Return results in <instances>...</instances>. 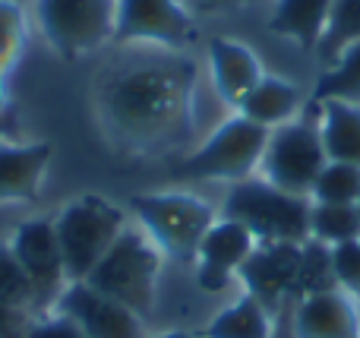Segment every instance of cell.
Listing matches in <instances>:
<instances>
[{"label": "cell", "instance_id": "6da1fadb", "mask_svg": "<svg viewBox=\"0 0 360 338\" xmlns=\"http://www.w3.org/2000/svg\"><path fill=\"white\" fill-rule=\"evenodd\" d=\"M158 272H162V250L152 244L146 231L124 228L120 238L111 244V250L89 272L86 282L143 320L155 307Z\"/></svg>", "mask_w": 360, "mask_h": 338}, {"label": "cell", "instance_id": "7a4b0ae2", "mask_svg": "<svg viewBox=\"0 0 360 338\" xmlns=\"http://www.w3.org/2000/svg\"><path fill=\"white\" fill-rule=\"evenodd\" d=\"M307 196H294L269 181H240L224 200V219H234L256 238V244H304L310 238Z\"/></svg>", "mask_w": 360, "mask_h": 338}, {"label": "cell", "instance_id": "3957f363", "mask_svg": "<svg viewBox=\"0 0 360 338\" xmlns=\"http://www.w3.org/2000/svg\"><path fill=\"white\" fill-rule=\"evenodd\" d=\"M57 244L63 253L70 282H86L98 259L111 250V244L124 231V212L111 200L101 196H79L67 202L54 221Z\"/></svg>", "mask_w": 360, "mask_h": 338}, {"label": "cell", "instance_id": "277c9868", "mask_svg": "<svg viewBox=\"0 0 360 338\" xmlns=\"http://www.w3.org/2000/svg\"><path fill=\"white\" fill-rule=\"evenodd\" d=\"M143 231L177 263H196L205 231L215 225L209 202L190 193H139L130 200Z\"/></svg>", "mask_w": 360, "mask_h": 338}, {"label": "cell", "instance_id": "5b68a950", "mask_svg": "<svg viewBox=\"0 0 360 338\" xmlns=\"http://www.w3.org/2000/svg\"><path fill=\"white\" fill-rule=\"evenodd\" d=\"M269 143V130L247 117H234L221 124L199 145L193 155L174 168L180 181H247V174L262 162Z\"/></svg>", "mask_w": 360, "mask_h": 338}, {"label": "cell", "instance_id": "8992f818", "mask_svg": "<svg viewBox=\"0 0 360 338\" xmlns=\"http://www.w3.org/2000/svg\"><path fill=\"white\" fill-rule=\"evenodd\" d=\"M117 0H38V25L48 44L67 60L114 38Z\"/></svg>", "mask_w": 360, "mask_h": 338}, {"label": "cell", "instance_id": "52a82bcc", "mask_svg": "<svg viewBox=\"0 0 360 338\" xmlns=\"http://www.w3.org/2000/svg\"><path fill=\"white\" fill-rule=\"evenodd\" d=\"M326 162L329 158H326L319 130L307 124H281L275 133H269L259 164L272 187L294 196H310Z\"/></svg>", "mask_w": 360, "mask_h": 338}, {"label": "cell", "instance_id": "ba28073f", "mask_svg": "<svg viewBox=\"0 0 360 338\" xmlns=\"http://www.w3.org/2000/svg\"><path fill=\"white\" fill-rule=\"evenodd\" d=\"M10 247L32 285L35 310H48L51 304H57V297L63 294L70 278H67V266H63L60 244H57L54 221L48 219L22 221L16 228V234H13Z\"/></svg>", "mask_w": 360, "mask_h": 338}, {"label": "cell", "instance_id": "9c48e42d", "mask_svg": "<svg viewBox=\"0 0 360 338\" xmlns=\"http://www.w3.org/2000/svg\"><path fill=\"white\" fill-rule=\"evenodd\" d=\"M57 310L73 320L86 338H143V320L89 282H70L57 297Z\"/></svg>", "mask_w": 360, "mask_h": 338}, {"label": "cell", "instance_id": "30bf717a", "mask_svg": "<svg viewBox=\"0 0 360 338\" xmlns=\"http://www.w3.org/2000/svg\"><path fill=\"white\" fill-rule=\"evenodd\" d=\"M190 35V16L177 0H117V41H158L168 48H184Z\"/></svg>", "mask_w": 360, "mask_h": 338}, {"label": "cell", "instance_id": "8fae6325", "mask_svg": "<svg viewBox=\"0 0 360 338\" xmlns=\"http://www.w3.org/2000/svg\"><path fill=\"white\" fill-rule=\"evenodd\" d=\"M256 238L234 219H221L205 231L196 253V282L202 291L218 294L231 285V275L243 269L256 250Z\"/></svg>", "mask_w": 360, "mask_h": 338}, {"label": "cell", "instance_id": "7c38bea8", "mask_svg": "<svg viewBox=\"0 0 360 338\" xmlns=\"http://www.w3.org/2000/svg\"><path fill=\"white\" fill-rule=\"evenodd\" d=\"M354 304L338 288H319L300 301L294 313V338H357Z\"/></svg>", "mask_w": 360, "mask_h": 338}, {"label": "cell", "instance_id": "4fadbf2b", "mask_svg": "<svg viewBox=\"0 0 360 338\" xmlns=\"http://www.w3.org/2000/svg\"><path fill=\"white\" fill-rule=\"evenodd\" d=\"M297 269H300L297 244H266L256 247L253 256L243 263L240 275L250 285L247 294H253L266 307V304L278 301L291 285H297Z\"/></svg>", "mask_w": 360, "mask_h": 338}, {"label": "cell", "instance_id": "5bb4252c", "mask_svg": "<svg viewBox=\"0 0 360 338\" xmlns=\"http://www.w3.org/2000/svg\"><path fill=\"white\" fill-rule=\"evenodd\" d=\"M51 164L48 143H0V202H29L41 193Z\"/></svg>", "mask_w": 360, "mask_h": 338}, {"label": "cell", "instance_id": "9a60e30c", "mask_svg": "<svg viewBox=\"0 0 360 338\" xmlns=\"http://www.w3.org/2000/svg\"><path fill=\"white\" fill-rule=\"evenodd\" d=\"M209 63H212V79H215L221 101L237 108L256 89V82L262 79V67L256 60V54L247 44L231 41V38H212Z\"/></svg>", "mask_w": 360, "mask_h": 338}, {"label": "cell", "instance_id": "2e32d148", "mask_svg": "<svg viewBox=\"0 0 360 338\" xmlns=\"http://www.w3.org/2000/svg\"><path fill=\"white\" fill-rule=\"evenodd\" d=\"M319 139L329 162H348L360 168V105L338 98L323 101Z\"/></svg>", "mask_w": 360, "mask_h": 338}, {"label": "cell", "instance_id": "e0dca14e", "mask_svg": "<svg viewBox=\"0 0 360 338\" xmlns=\"http://www.w3.org/2000/svg\"><path fill=\"white\" fill-rule=\"evenodd\" d=\"M329 10H332V0H278L269 29L275 35L294 38L304 51H313L326 32Z\"/></svg>", "mask_w": 360, "mask_h": 338}, {"label": "cell", "instance_id": "ac0fdd59", "mask_svg": "<svg viewBox=\"0 0 360 338\" xmlns=\"http://www.w3.org/2000/svg\"><path fill=\"white\" fill-rule=\"evenodd\" d=\"M300 105L297 86H291L288 79H275V76H262L256 82V89L240 101V117L253 120L259 126H281L291 120V114Z\"/></svg>", "mask_w": 360, "mask_h": 338}, {"label": "cell", "instance_id": "d6986e66", "mask_svg": "<svg viewBox=\"0 0 360 338\" xmlns=\"http://www.w3.org/2000/svg\"><path fill=\"white\" fill-rule=\"evenodd\" d=\"M269 313L253 294L237 297L205 329V338H269Z\"/></svg>", "mask_w": 360, "mask_h": 338}, {"label": "cell", "instance_id": "ffe728a7", "mask_svg": "<svg viewBox=\"0 0 360 338\" xmlns=\"http://www.w3.org/2000/svg\"><path fill=\"white\" fill-rule=\"evenodd\" d=\"M310 238L316 244L338 247L348 240H360V212L357 206L338 202H313L310 206Z\"/></svg>", "mask_w": 360, "mask_h": 338}, {"label": "cell", "instance_id": "44dd1931", "mask_svg": "<svg viewBox=\"0 0 360 338\" xmlns=\"http://www.w3.org/2000/svg\"><path fill=\"white\" fill-rule=\"evenodd\" d=\"M360 41V0H332L329 22L316 51L326 63H335L351 44Z\"/></svg>", "mask_w": 360, "mask_h": 338}, {"label": "cell", "instance_id": "7402d4cb", "mask_svg": "<svg viewBox=\"0 0 360 338\" xmlns=\"http://www.w3.org/2000/svg\"><path fill=\"white\" fill-rule=\"evenodd\" d=\"M316 101H351V105H360V41L351 44L335 63H332L329 73H323L316 86Z\"/></svg>", "mask_w": 360, "mask_h": 338}, {"label": "cell", "instance_id": "603a6c76", "mask_svg": "<svg viewBox=\"0 0 360 338\" xmlns=\"http://www.w3.org/2000/svg\"><path fill=\"white\" fill-rule=\"evenodd\" d=\"M313 202H338V206H357L360 200V168L348 162H326L313 183Z\"/></svg>", "mask_w": 360, "mask_h": 338}, {"label": "cell", "instance_id": "cb8c5ba5", "mask_svg": "<svg viewBox=\"0 0 360 338\" xmlns=\"http://www.w3.org/2000/svg\"><path fill=\"white\" fill-rule=\"evenodd\" d=\"M0 307L22 310V313L35 310L32 285H29V278H25L19 259L13 256L10 244H0Z\"/></svg>", "mask_w": 360, "mask_h": 338}, {"label": "cell", "instance_id": "d4e9b609", "mask_svg": "<svg viewBox=\"0 0 360 338\" xmlns=\"http://www.w3.org/2000/svg\"><path fill=\"white\" fill-rule=\"evenodd\" d=\"M329 263H332V278L351 294L360 297V240L329 247Z\"/></svg>", "mask_w": 360, "mask_h": 338}, {"label": "cell", "instance_id": "484cf974", "mask_svg": "<svg viewBox=\"0 0 360 338\" xmlns=\"http://www.w3.org/2000/svg\"><path fill=\"white\" fill-rule=\"evenodd\" d=\"M19 32H22V13H19V6L10 4V0H0V73L16 57Z\"/></svg>", "mask_w": 360, "mask_h": 338}, {"label": "cell", "instance_id": "4316f807", "mask_svg": "<svg viewBox=\"0 0 360 338\" xmlns=\"http://www.w3.org/2000/svg\"><path fill=\"white\" fill-rule=\"evenodd\" d=\"M25 338H86V332L67 316H51V320H32Z\"/></svg>", "mask_w": 360, "mask_h": 338}, {"label": "cell", "instance_id": "83f0119b", "mask_svg": "<svg viewBox=\"0 0 360 338\" xmlns=\"http://www.w3.org/2000/svg\"><path fill=\"white\" fill-rule=\"evenodd\" d=\"M32 326V316L22 310H10L0 307V338H25Z\"/></svg>", "mask_w": 360, "mask_h": 338}, {"label": "cell", "instance_id": "f1b7e54d", "mask_svg": "<svg viewBox=\"0 0 360 338\" xmlns=\"http://www.w3.org/2000/svg\"><path fill=\"white\" fill-rule=\"evenodd\" d=\"M193 4L202 6V10H234V6H243L250 0H193Z\"/></svg>", "mask_w": 360, "mask_h": 338}, {"label": "cell", "instance_id": "f546056e", "mask_svg": "<svg viewBox=\"0 0 360 338\" xmlns=\"http://www.w3.org/2000/svg\"><path fill=\"white\" fill-rule=\"evenodd\" d=\"M155 338H193L190 332H165V335H155Z\"/></svg>", "mask_w": 360, "mask_h": 338}, {"label": "cell", "instance_id": "4dcf8cb0", "mask_svg": "<svg viewBox=\"0 0 360 338\" xmlns=\"http://www.w3.org/2000/svg\"><path fill=\"white\" fill-rule=\"evenodd\" d=\"M357 212H360V200H357Z\"/></svg>", "mask_w": 360, "mask_h": 338}, {"label": "cell", "instance_id": "1f68e13d", "mask_svg": "<svg viewBox=\"0 0 360 338\" xmlns=\"http://www.w3.org/2000/svg\"><path fill=\"white\" fill-rule=\"evenodd\" d=\"M357 338H360V335H357Z\"/></svg>", "mask_w": 360, "mask_h": 338}]
</instances>
